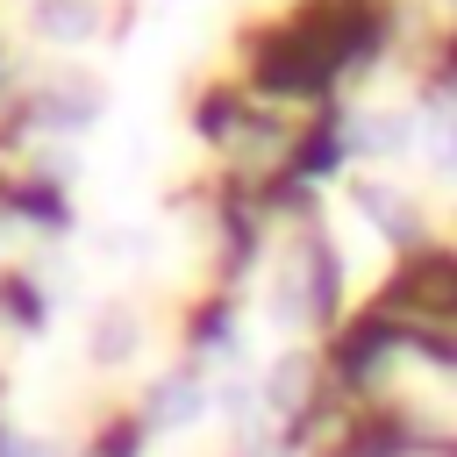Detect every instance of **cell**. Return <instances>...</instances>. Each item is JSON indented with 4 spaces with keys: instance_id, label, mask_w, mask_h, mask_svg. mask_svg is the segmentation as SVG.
Returning <instances> with one entry per match:
<instances>
[{
    "instance_id": "obj_1",
    "label": "cell",
    "mask_w": 457,
    "mask_h": 457,
    "mask_svg": "<svg viewBox=\"0 0 457 457\" xmlns=\"http://www.w3.org/2000/svg\"><path fill=\"white\" fill-rule=\"evenodd\" d=\"M129 350H143L136 307H100V321H93V357H100V364H121Z\"/></svg>"
},
{
    "instance_id": "obj_2",
    "label": "cell",
    "mask_w": 457,
    "mask_h": 457,
    "mask_svg": "<svg viewBox=\"0 0 457 457\" xmlns=\"http://www.w3.org/2000/svg\"><path fill=\"white\" fill-rule=\"evenodd\" d=\"M200 407H207V386L200 378H164L150 393V421L157 428H186V421H200Z\"/></svg>"
},
{
    "instance_id": "obj_3",
    "label": "cell",
    "mask_w": 457,
    "mask_h": 457,
    "mask_svg": "<svg viewBox=\"0 0 457 457\" xmlns=\"http://www.w3.org/2000/svg\"><path fill=\"white\" fill-rule=\"evenodd\" d=\"M93 21H100V14H93V0H43V7H36V29H43V36H57V43H86V36H93Z\"/></svg>"
},
{
    "instance_id": "obj_4",
    "label": "cell",
    "mask_w": 457,
    "mask_h": 457,
    "mask_svg": "<svg viewBox=\"0 0 457 457\" xmlns=\"http://www.w3.org/2000/svg\"><path fill=\"white\" fill-rule=\"evenodd\" d=\"M350 143L371 150V157H393V150H407V121H400V114H357Z\"/></svg>"
},
{
    "instance_id": "obj_5",
    "label": "cell",
    "mask_w": 457,
    "mask_h": 457,
    "mask_svg": "<svg viewBox=\"0 0 457 457\" xmlns=\"http://www.w3.org/2000/svg\"><path fill=\"white\" fill-rule=\"evenodd\" d=\"M357 200H364V214H378V221H386V228H393V236H407V207H400V200H393V193H386V186H364V193H357Z\"/></svg>"
},
{
    "instance_id": "obj_6",
    "label": "cell",
    "mask_w": 457,
    "mask_h": 457,
    "mask_svg": "<svg viewBox=\"0 0 457 457\" xmlns=\"http://www.w3.org/2000/svg\"><path fill=\"white\" fill-rule=\"evenodd\" d=\"M428 157H436L443 171H457V114H436V121H428Z\"/></svg>"
},
{
    "instance_id": "obj_7",
    "label": "cell",
    "mask_w": 457,
    "mask_h": 457,
    "mask_svg": "<svg viewBox=\"0 0 457 457\" xmlns=\"http://www.w3.org/2000/svg\"><path fill=\"white\" fill-rule=\"evenodd\" d=\"M293 393H300V357H286L271 371V407H293Z\"/></svg>"
},
{
    "instance_id": "obj_8",
    "label": "cell",
    "mask_w": 457,
    "mask_h": 457,
    "mask_svg": "<svg viewBox=\"0 0 457 457\" xmlns=\"http://www.w3.org/2000/svg\"><path fill=\"white\" fill-rule=\"evenodd\" d=\"M0 457H50V443H0Z\"/></svg>"
}]
</instances>
